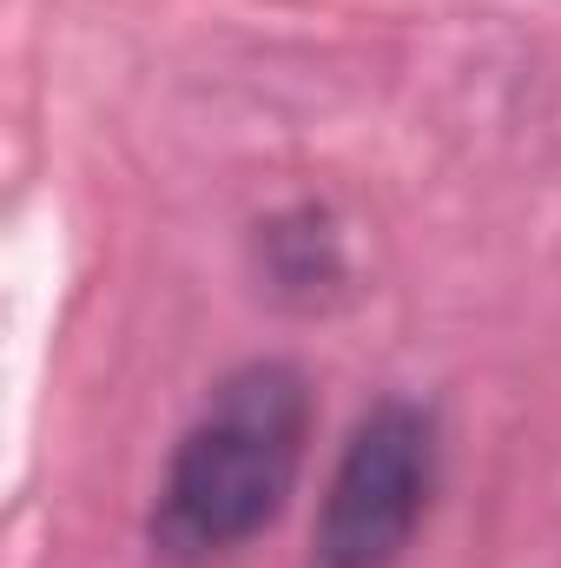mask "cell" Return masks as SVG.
Segmentation results:
<instances>
[{"mask_svg":"<svg viewBox=\"0 0 561 568\" xmlns=\"http://www.w3.org/2000/svg\"><path fill=\"white\" fill-rule=\"evenodd\" d=\"M436 496V417L410 397L370 404L317 509L310 568H397Z\"/></svg>","mask_w":561,"mask_h":568,"instance_id":"obj_2","label":"cell"},{"mask_svg":"<svg viewBox=\"0 0 561 568\" xmlns=\"http://www.w3.org/2000/svg\"><path fill=\"white\" fill-rule=\"evenodd\" d=\"M265 278H272V291L297 297V304H317L330 284H344V245H337V232L317 205L284 212V219L265 225Z\"/></svg>","mask_w":561,"mask_h":568,"instance_id":"obj_3","label":"cell"},{"mask_svg":"<svg viewBox=\"0 0 561 568\" xmlns=\"http://www.w3.org/2000/svg\"><path fill=\"white\" fill-rule=\"evenodd\" d=\"M304 443H310L304 371L278 357L232 371L165 463L152 503V549L165 562L198 568L258 542L297 489Z\"/></svg>","mask_w":561,"mask_h":568,"instance_id":"obj_1","label":"cell"}]
</instances>
